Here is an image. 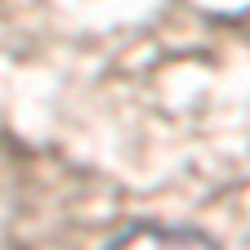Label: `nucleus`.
<instances>
[{
	"mask_svg": "<svg viewBox=\"0 0 250 250\" xmlns=\"http://www.w3.org/2000/svg\"><path fill=\"white\" fill-rule=\"evenodd\" d=\"M107 250H219L206 232L197 228H166V224H139L121 232Z\"/></svg>",
	"mask_w": 250,
	"mask_h": 250,
	"instance_id": "obj_1",
	"label": "nucleus"
}]
</instances>
